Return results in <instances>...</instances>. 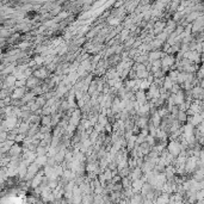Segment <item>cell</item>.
Listing matches in <instances>:
<instances>
[{
  "instance_id": "6da1fadb",
  "label": "cell",
  "mask_w": 204,
  "mask_h": 204,
  "mask_svg": "<svg viewBox=\"0 0 204 204\" xmlns=\"http://www.w3.org/2000/svg\"><path fill=\"white\" fill-rule=\"evenodd\" d=\"M167 149L171 154H173L177 158L181 152V144L178 140H169V142L167 144Z\"/></svg>"
},
{
  "instance_id": "7a4b0ae2",
  "label": "cell",
  "mask_w": 204,
  "mask_h": 204,
  "mask_svg": "<svg viewBox=\"0 0 204 204\" xmlns=\"http://www.w3.org/2000/svg\"><path fill=\"white\" fill-rule=\"evenodd\" d=\"M81 120H83V112H81V109L77 108L74 111H73L72 116H71V118H69V123L73 124V126H78L79 124H80Z\"/></svg>"
},
{
  "instance_id": "3957f363",
  "label": "cell",
  "mask_w": 204,
  "mask_h": 204,
  "mask_svg": "<svg viewBox=\"0 0 204 204\" xmlns=\"http://www.w3.org/2000/svg\"><path fill=\"white\" fill-rule=\"evenodd\" d=\"M22 154H23V146L18 142H16L11 147V149L8 150V155L11 158H18V156H22Z\"/></svg>"
},
{
  "instance_id": "277c9868",
  "label": "cell",
  "mask_w": 204,
  "mask_h": 204,
  "mask_svg": "<svg viewBox=\"0 0 204 204\" xmlns=\"http://www.w3.org/2000/svg\"><path fill=\"white\" fill-rule=\"evenodd\" d=\"M166 24H167L166 20H164V19H156L155 22H154V26H153V32H154V35L156 36V35L161 34L162 31L165 30Z\"/></svg>"
},
{
  "instance_id": "5b68a950",
  "label": "cell",
  "mask_w": 204,
  "mask_h": 204,
  "mask_svg": "<svg viewBox=\"0 0 204 204\" xmlns=\"http://www.w3.org/2000/svg\"><path fill=\"white\" fill-rule=\"evenodd\" d=\"M43 178H44V171H43V168H41V171H40V172L32 178V180H31V189H36L37 186L41 185Z\"/></svg>"
},
{
  "instance_id": "8992f818",
  "label": "cell",
  "mask_w": 204,
  "mask_h": 204,
  "mask_svg": "<svg viewBox=\"0 0 204 204\" xmlns=\"http://www.w3.org/2000/svg\"><path fill=\"white\" fill-rule=\"evenodd\" d=\"M43 84V80L41 79H38L37 77L35 75H31L28 78V83H26V87L29 89V90H32V89H35L37 86H40V85Z\"/></svg>"
},
{
  "instance_id": "52a82bcc",
  "label": "cell",
  "mask_w": 204,
  "mask_h": 204,
  "mask_svg": "<svg viewBox=\"0 0 204 204\" xmlns=\"http://www.w3.org/2000/svg\"><path fill=\"white\" fill-rule=\"evenodd\" d=\"M29 91V89L25 86V87H16L13 92L11 93V97L13 99H22L25 96V93Z\"/></svg>"
},
{
  "instance_id": "ba28073f",
  "label": "cell",
  "mask_w": 204,
  "mask_h": 204,
  "mask_svg": "<svg viewBox=\"0 0 204 204\" xmlns=\"http://www.w3.org/2000/svg\"><path fill=\"white\" fill-rule=\"evenodd\" d=\"M166 54L165 51H162V50H150L148 51V60L149 61H155V60H159V59H161L164 55Z\"/></svg>"
},
{
  "instance_id": "9c48e42d",
  "label": "cell",
  "mask_w": 204,
  "mask_h": 204,
  "mask_svg": "<svg viewBox=\"0 0 204 204\" xmlns=\"http://www.w3.org/2000/svg\"><path fill=\"white\" fill-rule=\"evenodd\" d=\"M66 152H67L66 148H62V149H60L55 154V159H56L57 164H62V162L65 161V159H66Z\"/></svg>"
},
{
  "instance_id": "30bf717a",
  "label": "cell",
  "mask_w": 204,
  "mask_h": 204,
  "mask_svg": "<svg viewBox=\"0 0 204 204\" xmlns=\"http://www.w3.org/2000/svg\"><path fill=\"white\" fill-rule=\"evenodd\" d=\"M143 184H144V180L142 178L134 180L132 181V190H134V192H141V189H142Z\"/></svg>"
},
{
  "instance_id": "8fae6325",
  "label": "cell",
  "mask_w": 204,
  "mask_h": 204,
  "mask_svg": "<svg viewBox=\"0 0 204 204\" xmlns=\"http://www.w3.org/2000/svg\"><path fill=\"white\" fill-rule=\"evenodd\" d=\"M41 120H42V116L41 115L36 114V112H32L29 118L30 124H41Z\"/></svg>"
},
{
  "instance_id": "7c38bea8",
  "label": "cell",
  "mask_w": 204,
  "mask_h": 204,
  "mask_svg": "<svg viewBox=\"0 0 204 204\" xmlns=\"http://www.w3.org/2000/svg\"><path fill=\"white\" fill-rule=\"evenodd\" d=\"M187 117H189V115H187L186 111H181V110H179L178 116H177V120L179 121L181 124H185L186 122H187Z\"/></svg>"
},
{
  "instance_id": "4fadbf2b",
  "label": "cell",
  "mask_w": 204,
  "mask_h": 204,
  "mask_svg": "<svg viewBox=\"0 0 204 204\" xmlns=\"http://www.w3.org/2000/svg\"><path fill=\"white\" fill-rule=\"evenodd\" d=\"M162 67V62H161V59H159V60H155V61H152V71L150 72L154 73V72H158V71H160Z\"/></svg>"
},
{
  "instance_id": "5bb4252c",
  "label": "cell",
  "mask_w": 204,
  "mask_h": 204,
  "mask_svg": "<svg viewBox=\"0 0 204 204\" xmlns=\"http://www.w3.org/2000/svg\"><path fill=\"white\" fill-rule=\"evenodd\" d=\"M35 161H36L40 166L44 167V166L48 164V154H47V155H37V159Z\"/></svg>"
},
{
  "instance_id": "9a60e30c",
  "label": "cell",
  "mask_w": 204,
  "mask_h": 204,
  "mask_svg": "<svg viewBox=\"0 0 204 204\" xmlns=\"http://www.w3.org/2000/svg\"><path fill=\"white\" fill-rule=\"evenodd\" d=\"M173 85H174V83L171 80V78H169L168 75H166V77H165V81H164V86H162V87H165L166 90L171 91L172 90V87H173Z\"/></svg>"
},
{
  "instance_id": "2e32d148",
  "label": "cell",
  "mask_w": 204,
  "mask_h": 204,
  "mask_svg": "<svg viewBox=\"0 0 204 204\" xmlns=\"http://www.w3.org/2000/svg\"><path fill=\"white\" fill-rule=\"evenodd\" d=\"M149 73L150 72L148 69H140V71H136V77L137 79H147Z\"/></svg>"
},
{
  "instance_id": "e0dca14e",
  "label": "cell",
  "mask_w": 204,
  "mask_h": 204,
  "mask_svg": "<svg viewBox=\"0 0 204 204\" xmlns=\"http://www.w3.org/2000/svg\"><path fill=\"white\" fill-rule=\"evenodd\" d=\"M41 126H51V115H43Z\"/></svg>"
},
{
  "instance_id": "ac0fdd59",
  "label": "cell",
  "mask_w": 204,
  "mask_h": 204,
  "mask_svg": "<svg viewBox=\"0 0 204 204\" xmlns=\"http://www.w3.org/2000/svg\"><path fill=\"white\" fill-rule=\"evenodd\" d=\"M146 142H147V143L149 144V146H152V147H153V146H155L156 144V137L155 136H152V135H147V136H146Z\"/></svg>"
},
{
  "instance_id": "d6986e66",
  "label": "cell",
  "mask_w": 204,
  "mask_h": 204,
  "mask_svg": "<svg viewBox=\"0 0 204 204\" xmlns=\"http://www.w3.org/2000/svg\"><path fill=\"white\" fill-rule=\"evenodd\" d=\"M98 137H99V132L94 129V130L92 132V134L90 135V140H91V142H92V144H94L97 141H98Z\"/></svg>"
},
{
  "instance_id": "ffe728a7",
  "label": "cell",
  "mask_w": 204,
  "mask_h": 204,
  "mask_svg": "<svg viewBox=\"0 0 204 204\" xmlns=\"http://www.w3.org/2000/svg\"><path fill=\"white\" fill-rule=\"evenodd\" d=\"M26 83H28V79H25V78L17 79V81H16V87H25V86H26Z\"/></svg>"
},
{
  "instance_id": "44dd1931",
  "label": "cell",
  "mask_w": 204,
  "mask_h": 204,
  "mask_svg": "<svg viewBox=\"0 0 204 204\" xmlns=\"http://www.w3.org/2000/svg\"><path fill=\"white\" fill-rule=\"evenodd\" d=\"M103 173H104V175H105V178H106V180H108V181H110V180L112 179V177H114V174H112V171H111V169H110L109 167L106 168V169H105Z\"/></svg>"
},
{
  "instance_id": "7402d4cb",
  "label": "cell",
  "mask_w": 204,
  "mask_h": 204,
  "mask_svg": "<svg viewBox=\"0 0 204 204\" xmlns=\"http://www.w3.org/2000/svg\"><path fill=\"white\" fill-rule=\"evenodd\" d=\"M144 141H146V136H144L142 132H140V134L137 135V137H136V144L143 143Z\"/></svg>"
},
{
  "instance_id": "603a6c76",
  "label": "cell",
  "mask_w": 204,
  "mask_h": 204,
  "mask_svg": "<svg viewBox=\"0 0 204 204\" xmlns=\"http://www.w3.org/2000/svg\"><path fill=\"white\" fill-rule=\"evenodd\" d=\"M6 140H8V132H0V143L5 142Z\"/></svg>"
},
{
  "instance_id": "cb8c5ba5",
  "label": "cell",
  "mask_w": 204,
  "mask_h": 204,
  "mask_svg": "<svg viewBox=\"0 0 204 204\" xmlns=\"http://www.w3.org/2000/svg\"><path fill=\"white\" fill-rule=\"evenodd\" d=\"M199 85H201V86H202V87L204 89V78L201 79V83H199Z\"/></svg>"
},
{
  "instance_id": "d4e9b609",
  "label": "cell",
  "mask_w": 204,
  "mask_h": 204,
  "mask_svg": "<svg viewBox=\"0 0 204 204\" xmlns=\"http://www.w3.org/2000/svg\"><path fill=\"white\" fill-rule=\"evenodd\" d=\"M202 47H203V50H204V41L202 42Z\"/></svg>"
}]
</instances>
